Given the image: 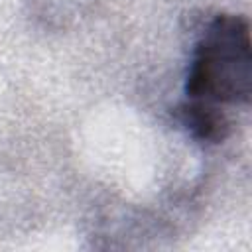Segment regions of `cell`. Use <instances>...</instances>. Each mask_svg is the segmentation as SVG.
<instances>
[{
	"label": "cell",
	"instance_id": "6da1fadb",
	"mask_svg": "<svg viewBox=\"0 0 252 252\" xmlns=\"http://www.w3.org/2000/svg\"><path fill=\"white\" fill-rule=\"evenodd\" d=\"M195 100L244 104L252 94L250 24L244 16L219 14L195 45L185 77Z\"/></svg>",
	"mask_w": 252,
	"mask_h": 252
},
{
	"label": "cell",
	"instance_id": "7a4b0ae2",
	"mask_svg": "<svg viewBox=\"0 0 252 252\" xmlns=\"http://www.w3.org/2000/svg\"><path fill=\"white\" fill-rule=\"evenodd\" d=\"M175 118L199 142L220 144L230 134V122L215 102L191 98L175 108Z\"/></svg>",
	"mask_w": 252,
	"mask_h": 252
}]
</instances>
